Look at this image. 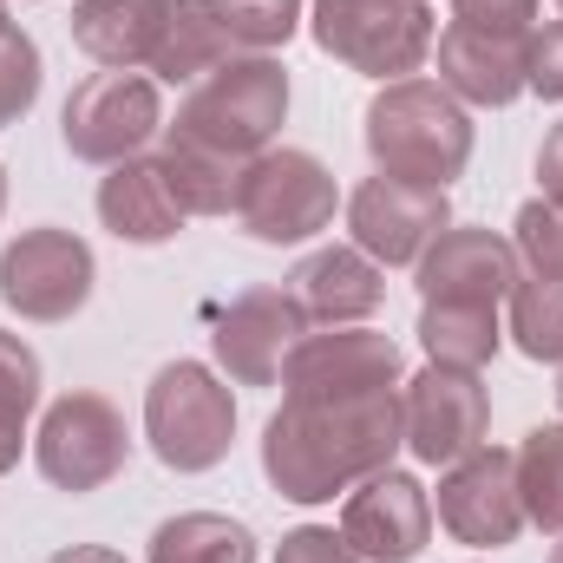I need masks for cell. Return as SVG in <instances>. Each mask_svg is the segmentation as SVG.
Here are the masks:
<instances>
[{"instance_id": "obj_7", "label": "cell", "mask_w": 563, "mask_h": 563, "mask_svg": "<svg viewBox=\"0 0 563 563\" xmlns=\"http://www.w3.org/2000/svg\"><path fill=\"white\" fill-rule=\"evenodd\" d=\"M66 151L86 164H125L164 132V106H157V79L151 73H92L73 86L66 112H59Z\"/></svg>"}, {"instance_id": "obj_13", "label": "cell", "mask_w": 563, "mask_h": 563, "mask_svg": "<svg viewBox=\"0 0 563 563\" xmlns=\"http://www.w3.org/2000/svg\"><path fill=\"white\" fill-rule=\"evenodd\" d=\"M341 538L354 544L361 563H413L432 538V498L407 472H374L347 492L341 505Z\"/></svg>"}, {"instance_id": "obj_41", "label": "cell", "mask_w": 563, "mask_h": 563, "mask_svg": "<svg viewBox=\"0 0 563 563\" xmlns=\"http://www.w3.org/2000/svg\"><path fill=\"white\" fill-rule=\"evenodd\" d=\"M558 7H563V0H558Z\"/></svg>"}, {"instance_id": "obj_36", "label": "cell", "mask_w": 563, "mask_h": 563, "mask_svg": "<svg viewBox=\"0 0 563 563\" xmlns=\"http://www.w3.org/2000/svg\"><path fill=\"white\" fill-rule=\"evenodd\" d=\"M13 465H20V432H7V426H0V478H7Z\"/></svg>"}, {"instance_id": "obj_27", "label": "cell", "mask_w": 563, "mask_h": 563, "mask_svg": "<svg viewBox=\"0 0 563 563\" xmlns=\"http://www.w3.org/2000/svg\"><path fill=\"white\" fill-rule=\"evenodd\" d=\"M511 341L531 361H563V282H511Z\"/></svg>"}, {"instance_id": "obj_2", "label": "cell", "mask_w": 563, "mask_h": 563, "mask_svg": "<svg viewBox=\"0 0 563 563\" xmlns=\"http://www.w3.org/2000/svg\"><path fill=\"white\" fill-rule=\"evenodd\" d=\"M367 157L380 177L445 190L472 164V119L432 79H394L367 106Z\"/></svg>"}, {"instance_id": "obj_16", "label": "cell", "mask_w": 563, "mask_h": 563, "mask_svg": "<svg viewBox=\"0 0 563 563\" xmlns=\"http://www.w3.org/2000/svg\"><path fill=\"white\" fill-rule=\"evenodd\" d=\"M518 282V250L498 230H439L420 256V295L426 301H472L498 308Z\"/></svg>"}, {"instance_id": "obj_24", "label": "cell", "mask_w": 563, "mask_h": 563, "mask_svg": "<svg viewBox=\"0 0 563 563\" xmlns=\"http://www.w3.org/2000/svg\"><path fill=\"white\" fill-rule=\"evenodd\" d=\"M197 7H203V20H210V33L223 40L230 59L276 53L301 26V0H197Z\"/></svg>"}, {"instance_id": "obj_23", "label": "cell", "mask_w": 563, "mask_h": 563, "mask_svg": "<svg viewBox=\"0 0 563 563\" xmlns=\"http://www.w3.org/2000/svg\"><path fill=\"white\" fill-rule=\"evenodd\" d=\"M498 308H472V301H426L420 308V347L439 367H485L498 354Z\"/></svg>"}, {"instance_id": "obj_18", "label": "cell", "mask_w": 563, "mask_h": 563, "mask_svg": "<svg viewBox=\"0 0 563 563\" xmlns=\"http://www.w3.org/2000/svg\"><path fill=\"white\" fill-rule=\"evenodd\" d=\"M288 295L301 301V314L328 321V328H347V321H367L387 295V276L367 250H347V243H328L314 256L295 263L288 276Z\"/></svg>"}, {"instance_id": "obj_33", "label": "cell", "mask_w": 563, "mask_h": 563, "mask_svg": "<svg viewBox=\"0 0 563 563\" xmlns=\"http://www.w3.org/2000/svg\"><path fill=\"white\" fill-rule=\"evenodd\" d=\"M459 7V20L465 26H485V33H531V20H538V0H452Z\"/></svg>"}, {"instance_id": "obj_31", "label": "cell", "mask_w": 563, "mask_h": 563, "mask_svg": "<svg viewBox=\"0 0 563 563\" xmlns=\"http://www.w3.org/2000/svg\"><path fill=\"white\" fill-rule=\"evenodd\" d=\"M525 86L538 99H563V20L525 33Z\"/></svg>"}, {"instance_id": "obj_30", "label": "cell", "mask_w": 563, "mask_h": 563, "mask_svg": "<svg viewBox=\"0 0 563 563\" xmlns=\"http://www.w3.org/2000/svg\"><path fill=\"white\" fill-rule=\"evenodd\" d=\"M33 99H40V46L20 26H7L0 33V125L26 119Z\"/></svg>"}, {"instance_id": "obj_21", "label": "cell", "mask_w": 563, "mask_h": 563, "mask_svg": "<svg viewBox=\"0 0 563 563\" xmlns=\"http://www.w3.org/2000/svg\"><path fill=\"white\" fill-rule=\"evenodd\" d=\"M157 170H164L170 197L184 203V217H230V210H236V184H243V164H236V157L164 132Z\"/></svg>"}, {"instance_id": "obj_20", "label": "cell", "mask_w": 563, "mask_h": 563, "mask_svg": "<svg viewBox=\"0 0 563 563\" xmlns=\"http://www.w3.org/2000/svg\"><path fill=\"white\" fill-rule=\"evenodd\" d=\"M99 223L119 236V243H139V250H157L184 230V203L170 197L157 157H125L106 170L99 184Z\"/></svg>"}, {"instance_id": "obj_29", "label": "cell", "mask_w": 563, "mask_h": 563, "mask_svg": "<svg viewBox=\"0 0 563 563\" xmlns=\"http://www.w3.org/2000/svg\"><path fill=\"white\" fill-rule=\"evenodd\" d=\"M33 407H40V354L0 328V426L20 432Z\"/></svg>"}, {"instance_id": "obj_14", "label": "cell", "mask_w": 563, "mask_h": 563, "mask_svg": "<svg viewBox=\"0 0 563 563\" xmlns=\"http://www.w3.org/2000/svg\"><path fill=\"white\" fill-rule=\"evenodd\" d=\"M407 445L420 465H452L465 459L472 445H485V420H492V400L478 387L472 367H426L420 380H407Z\"/></svg>"}, {"instance_id": "obj_6", "label": "cell", "mask_w": 563, "mask_h": 563, "mask_svg": "<svg viewBox=\"0 0 563 563\" xmlns=\"http://www.w3.org/2000/svg\"><path fill=\"white\" fill-rule=\"evenodd\" d=\"M334 170L314 157V151H256L243 164V184H236V223L256 236V243H308L334 223Z\"/></svg>"}, {"instance_id": "obj_25", "label": "cell", "mask_w": 563, "mask_h": 563, "mask_svg": "<svg viewBox=\"0 0 563 563\" xmlns=\"http://www.w3.org/2000/svg\"><path fill=\"white\" fill-rule=\"evenodd\" d=\"M511 459H518L525 518L544 525V531H563V426H531Z\"/></svg>"}, {"instance_id": "obj_38", "label": "cell", "mask_w": 563, "mask_h": 563, "mask_svg": "<svg viewBox=\"0 0 563 563\" xmlns=\"http://www.w3.org/2000/svg\"><path fill=\"white\" fill-rule=\"evenodd\" d=\"M0 210H7V170H0Z\"/></svg>"}, {"instance_id": "obj_28", "label": "cell", "mask_w": 563, "mask_h": 563, "mask_svg": "<svg viewBox=\"0 0 563 563\" xmlns=\"http://www.w3.org/2000/svg\"><path fill=\"white\" fill-rule=\"evenodd\" d=\"M511 230H518V236H511L518 263H525L531 276H544V282H563V203H551V197L525 203Z\"/></svg>"}, {"instance_id": "obj_1", "label": "cell", "mask_w": 563, "mask_h": 563, "mask_svg": "<svg viewBox=\"0 0 563 563\" xmlns=\"http://www.w3.org/2000/svg\"><path fill=\"white\" fill-rule=\"evenodd\" d=\"M407 445L400 387L380 394H288L282 413L263 426V472L288 505H321L354 492L361 478L387 472Z\"/></svg>"}, {"instance_id": "obj_3", "label": "cell", "mask_w": 563, "mask_h": 563, "mask_svg": "<svg viewBox=\"0 0 563 563\" xmlns=\"http://www.w3.org/2000/svg\"><path fill=\"white\" fill-rule=\"evenodd\" d=\"M282 119H288V73H282V59L243 53V59L210 66L184 92L170 132L190 139V144H210V151H223L236 164H250L256 151H269V139L282 132Z\"/></svg>"}, {"instance_id": "obj_11", "label": "cell", "mask_w": 563, "mask_h": 563, "mask_svg": "<svg viewBox=\"0 0 563 563\" xmlns=\"http://www.w3.org/2000/svg\"><path fill=\"white\" fill-rule=\"evenodd\" d=\"M347 230H354V250H367L380 269H400V263H420L439 230H452V203L445 190H426V184L367 177L347 197Z\"/></svg>"}, {"instance_id": "obj_19", "label": "cell", "mask_w": 563, "mask_h": 563, "mask_svg": "<svg viewBox=\"0 0 563 563\" xmlns=\"http://www.w3.org/2000/svg\"><path fill=\"white\" fill-rule=\"evenodd\" d=\"M177 0H79L73 7V40L92 53L106 73H151L164 33H170Z\"/></svg>"}, {"instance_id": "obj_4", "label": "cell", "mask_w": 563, "mask_h": 563, "mask_svg": "<svg viewBox=\"0 0 563 563\" xmlns=\"http://www.w3.org/2000/svg\"><path fill=\"white\" fill-rule=\"evenodd\" d=\"M144 439L170 472H210L230 459L236 439V400L230 387L197 367V361H170L157 367V380L144 387Z\"/></svg>"}, {"instance_id": "obj_9", "label": "cell", "mask_w": 563, "mask_h": 563, "mask_svg": "<svg viewBox=\"0 0 563 563\" xmlns=\"http://www.w3.org/2000/svg\"><path fill=\"white\" fill-rule=\"evenodd\" d=\"M92 250L73 230H20L0 250V301L26 321H66L92 301Z\"/></svg>"}, {"instance_id": "obj_39", "label": "cell", "mask_w": 563, "mask_h": 563, "mask_svg": "<svg viewBox=\"0 0 563 563\" xmlns=\"http://www.w3.org/2000/svg\"><path fill=\"white\" fill-rule=\"evenodd\" d=\"M551 563H563V544H558V551H551Z\"/></svg>"}, {"instance_id": "obj_5", "label": "cell", "mask_w": 563, "mask_h": 563, "mask_svg": "<svg viewBox=\"0 0 563 563\" xmlns=\"http://www.w3.org/2000/svg\"><path fill=\"white\" fill-rule=\"evenodd\" d=\"M308 33L347 73L394 86L432 53V7L426 0H314Z\"/></svg>"}, {"instance_id": "obj_40", "label": "cell", "mask_w": 563, "mask_h": 563, "mask_svg": "<svg viewBox=\"0 0 563 563\" xmlns=\"http://www.w3.org/2000/svg\"><path fill=\"white\" fill-rule=\"evenodd\" d=\"M558 407H563V380H558Z\"/></svg>"}, {"instance_id": "obj_35", "label": "cell", "mask_w": 563, "mask_h": 563, "mask_svg": "<svg viewBox=\"0 0 563 563\" xmlns=\"http://www.w3.org/2000/svg\"><path fill=\"white\" fill-rule=\"evenodd\" d=\"M46 563H125V558L106 551V544H73V551H59V558H46Z\"/></svg>"}, {"instance_id": "obj_32", "label": "cell", "mask_w": 563, "mask_h": 563, "mask_svg": "<svg viewBox=\"0 0 563 563\" xmlns=\"http://www.w3.org/2000/svg\"><path fill=\"white\" fill-rule=\"evenodd\" d=\"M276 563H361V558H354V544H347L341 531H328V525H301V531L282 538Z\"/></svg>"}, {"instance_id": "obj_34", "label": "cell", "mask_w": 563, "mask_h": 563, "mask_svg": "<svg viewBox=\"0 0 563 563\" xmlns=\"http://www.w3.org/2000/svg\"><path fill=\"white\" fill-rule=\"evenodd\" d=\"M538 184H544L551 203H563V125H551L544 144H538Z\"/></svg>"}, {"instance_id": "obj_26", "label": "cell", "mask_w": 563, "mask_h": 563, "mask_svg": "<svg viewBox=\"0 0 563 563\" xmlns=\"http://www.w3.org/2000/svg\"><path fill=\"white\" fill-rule=\"evenodd\" d=\"M230 53H223V40L210 33V20H203V7L197 0H177V13H170V33H164V46H157V59H151V73L157 79H170V86H197L210 66H223Z\"/></svg>"}, {"instance_id": "obj_22", "label": "cell", "mask_w": 563, "mask_h": 563, "mask_svg": "<svg viewBox=\"0 0 563 563\" xmlns=\"http://www.w3.org/2000/svg\"><path fill=\"white\" fill-rule=\"evenodd\" d=\"M151 563H256V538L223 511H184L151 531Z\"/></svg>"}, {"instance_id": "obj_17", "label": "cell", "mask_w": 563, "mask_h": 563, "mask_svg": "<svg viewBox=\"0 0 563 563\" xmlns=\"http://www.w3.org/2000/svg\"><path fill=\"white\" fill-rule=\"evenodd\" d=\"M439 86L459 106H511L525 92V40L452 20L439 33Z\"/></svg>"}, {"instance_id": "obj_15", "label": "cell", "mask_w": 563, "mask_h": 563, "mask_svg": "<svg viewBox=\"0 0 563 563\" xmlns=\"http://www.w3.org/2000/svg\"><path fill=\"white\" fill-rule=\"evenodd\" d=\"M288 394H380L400 387V347L374 328H334V334H301L295 354L282 361Z\"/></svg>"}, {"instance_id": "obj_12", "label": "cell", "mask_w": 563, "mask_h": 563, "mask_svg": "<svg viewBox=\"0 0 563 563\" xmlns=\"http://www.w3.org/2000/svg\"><path fill=\"white\" fill-rule=\"evenodd\" d=\"M308 334V314L288 288H250L230 301V314H217V367L236 380V387H276L282 361L295 354V341Z\"/></svg>"}, {"instance_id": "obj_37", "label": "cell", "mask_w": 563, "mask_h": 563, "mask_svg": "<svg viewBox=\"0 0 563 563\" xmlns=\"http://www.w3.org/2000/svg\"><path fill=\"white\" fill-rule=\"evenodd\" d=\"M7 26H13V20H7V0H0V33H7Z\"/></svg>"}, {"instance_id": "obj_10", "label": "cell", "mask_w": 563, "mask_h": 563, "mask_svg": "<svg viewBox=\"0 0 563 563\" xmlns=\"http://www.w3.org/2000/svg\"><path fill=\"white\" fill-rule=\"evenodd\" d=\"M439 525L472 551L518 544V531L531 525L518 498V459L505 445H472L465 459H452L439 478Z\"/></svg>"}, {"instance_id": "obj_8", "label": "cell", "mask_w": 563, "mask_h": 563, "mask_svg": "<svg viewBox=\"0 0 563 563\" xmlns=\"http://www.w3.org/2000/svg\"><path fill=\"white\" fill-rule=\"evenodd\" d=\"M33 459L59 492H99L125 472L132 432L106 394H59L33 432Z\"/></svg>"}]
</instances>
